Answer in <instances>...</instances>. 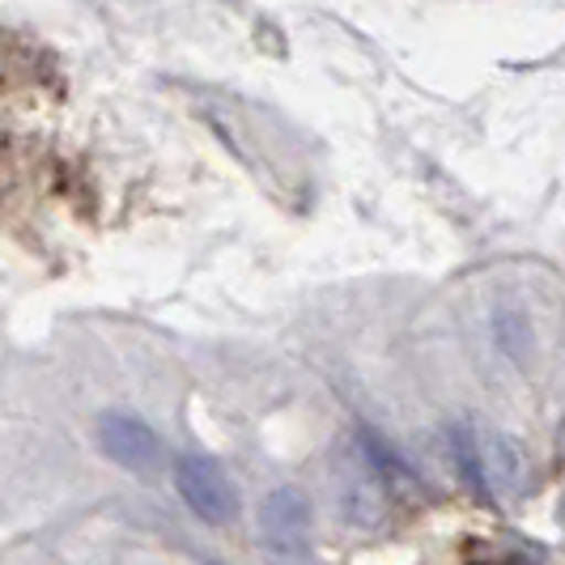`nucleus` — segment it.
<instances>
[{"instance_id":"nucleus-1","label":"nucleus","mask_w":565,"mask_h":565,"mask_svg":"<svg viewBox=\"0 0 565 565\" xmlns=\"http://www.w3.org/2000/svg\"><path fill=\"white\" fill-rule=\"evenodd\" d=\"M174 484L183 493V502L196 510L204 523H234L238 519V489L230 484L217 459L209 455H183L174 463Z\"/></svg>"},{"instance_id":"nucleus-2","label":"nucleus","mask_w":565,"mask_h":565,"mask_svg":"<svg viewBox=\"0 0 565 565\" xmlns=\"http://www.w3.org/2000/svg\"><path fill=\"white\" fill-rule=\"evenodd\" d=\"M98 447L128 472H158L162 468V438L132 413H103L98 417Z\"/></svg>"},{"instance_id":"nucleus-3","label":"nucleus","mask_w":565,"mask_h":565,"mask_svg":"<svg viewBox=\"0 0 565 565\" xmlns=\"http://www.w3.org/2000/svg\"><path fill=\"white\" fill-rule=\"evenodd\" d=\"M311 498L294 484L285 489H273L259 507V532H264V544L273 553H307L311 544Z\"/></svg>"},{"instance_id":"nucleus-4","label":"nucleus","mask_w":565,"mask_h":565,"mask_svg":"<svg viewBox=\"0 0 565 565\" xmlns=\"http://www.w3.org/2000/svg\"><path fill=\"white\" fill-rule=\"evenodd\" d=\"M387 510V493H383V463L370 443H362V463L358 472L344 477V519L349 523H362V527H374Z\"/></svg>"},{"instance_id":"nucleus-5","label":"nucleus","mask_w":565,"mask_h":565,"mask_svg":"<svg viewBox=\"0 0 565 565\" xmlns=\"http://www.w3.org/2000/svg\"><path fill=\"white\" fill-rule=\"evenodd\" d=\"M472 447L481 459V472L489 489H514L519 484V455L510 447V438H502L498 429H477Z\"/></svg>"},{"instance_id":"nucleus-6","label":"nucleus","mask_w":565,"mask_h":565,"mask_svg":"<svg viewBox=\"0 0 565 565\" xmlns=\"http://www.w3.org/2000/svg\"><path fill=\"white\" fill-rule=\"evenodd\" d=\"M451 455L455 463H459V472H463V481L472 484L477 493H489V484H484V472H481V459H477V447H472V429L468 425H451Z\"/></svg>"},{"instance_id":"nucleus-7","label":"nucleus","mask_w":565,"mask_h":565,"mask_svg":"<svg viewBox=\"0 0 565 565\" xmlns=\"http://www.w3.org/2000/svg\"><path fill=\"white\" fill-rule=\"evenodd\" d=\"M507 565H523V562H507Z\"/></svg>"}]
</instances>
